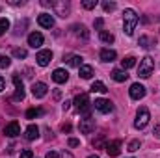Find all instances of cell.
<instances>
[{
    "label": "cell",
    "instance_id": "cell-1",
    "mask_svg": "<svg viewBox=\"0 0 160 158\" xmlns=\"http://www.w3.org/2000/svg\"><path fill=\"white\" fill-rule=\"evenodd\" d=\"M138 15H136V11L134 9H125V13H123V32L127 34V36H132L134 34V28H136V24H138Z\"/></svg>",
    "mask_w": 160,
    "mask_h": 158
},
{
    "label": "cell",
    "instance_id": "cell-2",
    "mask_svg": "<svg viewBox=\"0 0 160 158\" xmlns=\"http://www.w3.org/2000/svg\"><path fill=\"white\" fill-rule=\"evenodd\" d=\"M75 106L80 114H84L86 117H89V112H91V106H89V95L88 93H80L75 97Z\"/></svg>",
    "mask_w": 160,
    "mask_h": 158
},
{
    "label": "cell",
    "instance_id": "cell-3",
    "mask_svg": "<svg viewBox=\"0 0 160 158\" xmlns=\"http://www.w3.org/2000/svg\"><path fill=\"white\" fill-rule=\"evenodd\" d=\"M153 69H155V62H153V58H151V56H145V58H142V60H140L138 75H140L142 78H149V77H151V73H153Z\"/></svg>",
    "mask_w": 160,
    "mask_h": 158
},
{
    "label": "cell",
    "instance_id": "cell-4",
    "mask_svg": "<svg viewBox=\"0 0 160 158\" xmlns=\"http://www.w3.org/2000/svg\"><path fill=\"white\" fill-rule=\"evenodd\" d=\"M149 119H151V114H149V110H147L145 106H142V108L138 110V114H136V121H134V126H136L138 130H142V128H145V126H147Z\"/></svg>",
    "mask_w": 160,
    "mask_h": 158
},
{
    "label": "cell",
    "instance_id": "cell-5",
    "mask_svg": "<svg viewBox=\"0 0 160 158\" xmlns=\"http://www.w3.org/2000/svg\"><path fill=\"white\" fill-rule=\"evenodd\" d=\"M93 106H95V110H99L101 114H110V112L114 110V104H112L110 101H106V99H95Z\"/></svg>",
    "mask_w": 160,
    "mask_h": 158
},
{
    "label": "cell",
    "instance_id": "cell-6",
    "mask_svg": "<svg viewBox=\"0 0 160 158\" xmlns=\"http://www.w3.org/2000/svg\"><path fill=\"white\" fill-rule=\"evenodd\" d=\"M128 93H130V99L140 101V99L145 97V86H142V84H132L130 89H128Z\"/></svg>",
    "mask_w": 160,
    "mask_h": 158
},
{
    "label": "cell",
    "instance_id": "cell-7",
    "mask_svg": "<svg viewBox=\"0 0 160 158\" xmlns=\"http://www.w3.org/2000/svg\"><path fill=\"white\" fill-rule=\"evenodd\" d=\"M78 128H80V132H82V134H91V132L95 130V119H91V117L80 119Z\"/></svg>",
    "mask_w": 160,
    "mask_h": 158
},
{
    "label": "cell",
    "instance_id": "cell-8",
    "mask_svg": "<svg viewBox=\"0 0 160 158\" xmlns=\"http://www.w3.org/2000/svg\"><path fill=\"white\" fill-rule=\"evenodd\" d=\"M4 134H6L8 138H17V136L21 134V125H19L17 121H11L9 125H6V128H4Z\"/></svg>",
    "mask_w": 160,
    "mask_h": 158
},
{
    "label": "cell",
    "instance_id": "cell-9",
    "mask_svg": "<svg viewBox=\"0 0 160 158\" xmlns=\"http://www.w3.org/2000/svg\"><path fill=\"white\" fill-rule=\"evenodd\" d=\"M50 60H52V52L50 50H39L38 56H36V62H38V65H41V67H47L50 63Z\"/></svg>",
    "mask_w": 160,
    "mask_h": 158
},
{
    "label": "cell",
    "instance_id": "cell-10",
    "mask_svg": "<svg viewBox=\"0 0 160 158\" xmlns=\"http://www.w3.org/2000/svg\"><path fill=\"white\" fill-rule=\"evenodd\" d=\"M47 91H48V86H47L45 82H36V84L32 86V93H34L36 99H43V97L47 95Z\"/></svg>",
    "mask_w": 160,
    "mask_h": 158
},
{
    "label": "cell",
    "instance_id": "cell-11",
    "mask_svg": "<svg viewBox=\"0 0 160 158\" xmlns=\"http://www.w3.org/2000/svg\"><path fill=\"white\" fill-rule=\"evenodd\" d=\"M43 34H39V32H32L30 36H28V45L32 47V48H39L41 45H43Z\"/></svg>",
    "mask_w": 160,
    "mask_h": 158
},
{
    "label": "cell",
    "instance_id": "cell-12",
    "mask_svg": "<svg viewBox=\"0 0 160 158\" xmlns=\"http://www.w3.org/2000/svg\"><path fill=\"white\" fill-rule=\"evenodd\" d=\"M38 22L43 28H52L54 26V17L50 13H41L39 17H38Z\"/></svg>",
    "mask_w": 160,
    "mask_h": 158
},
{
    "label": "cell",
    "instance_id": "cell-13",
    "mask_svg": "<svg viewBox=\"0 0 160 158\" xmlns=\"http://www.w3.org/2000/svg\"><path fill=\"white\" fill-rule=\"evenodd\" d=\"M52 80H54L56 84H65V82L69 80V73H67L65 69H56V71L52 73Z\"/></svg>",
    "mask_w": 160,
    "mask_h": 158
},
{
    "label": "cell",
    "instance_id": "cell-14",
    "mask_svg": "<svg viewBox=\"0 0 160 158\" xmlns=\"http://www.w3.org/2000/svg\"><path fill=\"white\" fill-rule=\"evenodd\" d=\"M99 58H101V62H114L116 58H118V54H116V50H112V48H102L101 52H99Z\"/></svg>",
    "mask_w": 160,
    "mask_h": 158
},
{
    "label": "cell",
    "instance_id": "cell-15",
    "mask_svg": "<svg viewBox=\"0 0 160 158\" xmlns=\"http://www.w3.org/2000/svg\"><path fill=\"white\" fill-rule=\"evenodd\" d=\"M52 6H54V9L58 11L60 17H67V13H69V2H52Z\"/></svg>",
    "mask_w": 160,
    "mask_h": 158
},
{
    "label": "cell",
    "instance_id": "cell-16",
    "mask_svg": "<svg viewBox=\"0 0 160 158\" xmlns=\"http://www.w3.org/2000/svg\"><path fill=\"white\" fill-rule=\"evenodd\" d=\"M24 138H26L28 141L38 140V138H39V128H38V125H30V126L24 130Z\"/></svg>",
    "mask_w": 160,
    "mask_h": 158
},
{
    "label": "cell",
    "instance_id": "cell-17",
    "mask_svg": "<svg viewBox=\"0 0 160 158\" xmlns=\"http://www.w3.org/2000/svg\"><path fill=\"white\" fill-rule=\"evenodd\" d=\"M106 153H108L110 156H118L121 153V140H116V141L108 143V145H106Z\"/></svg>",
    "mask_w": 160,
    "mask_h": 158
},
{
    "label": "cell",
    "instance_id": "cell-18",
    "mask_svg": "<svg viewBox=\"0 0 160 158\" xmlns=\"http://www.w3.org/2000/svg\"><path fill=\"white\" fill-rule=\"evenodd\" d=\"M112 78L116 80V82H125V80L128 78V75H127V71H123V69H114V71H112Z\"/></svg>",
    "mask_w": 160,
    "mask_h": 158
},
{
    "label": "cell",
    "instance_id": "cell-19",
    "mask_svg": "<svg viewBox=\"0 0 160 158\" xmlns=\"http://www.w3.org/2000/svg\"><path fill=\"white\" fill-rule=\"evenodd\" d=\"M121 65H123V71H127V69H130V67L136 65V58L134 56H127V58L121 60Z\"/></svg>",
    "mask_w": 160,
    "mask_h": 158
},
{
    "label": "cell",
    "instance_id": "cell-20",
    "mask_svg": "<svg viewBox=\"0 0 160 158\" xmlns=\"http://www.w3.org/2000/svg\"><path fill=\"white\" fill-rule=\"evenodd\" d=\"M73 30H75V34H77L78 37H82V39H88V36H89L84 24H75V26H73Z\"/></svg>",
    "mask_w": 160,
    "mask_h": 158
},
{
    "label": "cell",
    "instance_id": "cell-21",
    "mask_svg": "<svg viewBox=\"0 0 160 158\" xmlns=\"http://www.w3.org/2000/svg\"><path fill=\"white\" fill-rule=\"evenodd\" d=\"M67 63H69V65H71V67H82V56H77V54H75V56H69V58H67Z\"/></svg>",
    "mask_w": 160,
    "mask_h": 158
},
{
    "label": "cell",
    "instance_id": "cell-22",
    "mask_svg": "<svg viewBox=\"0 0 160 158\" xmlns=\"http://www.w3.org/2000/svg\"><path fill=\"white\" fill-rule=\"evenodd\" d=\"M78 71H80V77H82L84 80L91 78V75H93V69H91L89 65H82V67H80Z\"/></svg>",
    "mask_w": 160,
    "mask_h": 158
},
{
    "label": "cell",
    "instance_id": "cell-23",
    "mask_svg": "<svg viewBox=\"0 0 160 158\" xmlns=\"http://www.w3.org/2000/svg\"><path fill=\"white\" fill-rule=\"evenodd\" d=\"M91 91H99V93H106V91H108V87L104 86V82H99V80H97V82H93V84H91Z\"/></svg>",
    "mask_w": 160,
    "mask_h": 158
},
{
    "label": "cell",
    "instance_id": "cell-24",
    "mask_svg": "<svg viewBox=\"0 0 160 158\" xmlns=\"http://www.w3.org/2000/svg\"><path fill=\"white\" fill-rule=\"evenodd\" d=\"M99 37H101L102 43H108V45H110V43H114V36H112V34H108V32H104V30H101V32H99Z\"/></svg>",
    "mask_w": 160,
    "mask_h": 158
},
{
    "label": "cell",
    "instance_id": "cell-25",
    "mask_svg": "<svg viewBox=\"0 0 160 158\" xmlns=\"http://www.w3.org/2000/svg\"><path fill=\"white\" fill-rule=\"evenodd\" d=\"M41 114H43L41 108H30V110L26 112V119H36V117H39Z\"/></svg>",
    "mask_w": 160,
    "mask_h": 158
},
{
    "label": "cell",
    "instance_id": "cell-26",
    "mask_svg": "<svg viewBox=\"0 0 160 158\" xmlns=\"http://www.w3.org/2000/svg\"><path fill=\"white\" fill-rule=\"evenodd\" d=\"M8 28H9V21L8 19H0V36H4Z\"/></svg>",
    "mask_w": 160,
    "mask_h": 158
},
{
    "label": "cell",
    "instance_id": "cell-27",
    "mask_svg": "<svg viewBox=\"0 0 160 158\" xmlns=\"http://www.w3.org/2000/svg\"><path fill=\"white\" fill-rule=\"evenodd\" d=\"M138 149H140V140H132V141L128 143V149H127V151L134 153V151H138Z\"/></svg>",
    "mask_w": 160,
    "mask_h": 158
},
{
    "label": "cell",
    "instance_id": "cell-28",
    "mask_svg": "<svg viewBox=\"0 0 160 158\" xmlns=\"http://www.w3.org/2000/svg\"><path fill=\"white\" fill-rule=\"evenodd\" d=\"M13 84H15V89H24V86H22V80L19 75H13Z\"/></svg>",
    "mask_w": 160,
    "mask_h": 158
},
{
    "label": "cell",
    "instance_id": "cell-29",
    "mask_svg": "<svg viewBox=\"0 0 160 158\" xmlns=\"http://www.w3.org/2000/svg\"><path fill=\"white\" fill-rule=\"evenodd\" d=\"M82 6H84L86 9H93V7L97 6V0H82Z\"/></svg>",
    "mask_w": 160,
    "mask_h": 158
},
{
    "label": "cell",
    "instance_id": "cell-30",
    "mask_svg": "<svg viewBox=\"0 0 160 158\" xmlns=\"http://www.w3.org/2000/svg\"><path fill=\"white\" fill-rule=\"evenodd\" d=\"M9 63H11V60H9L8 56H0V69H6V67H9Z\"/></svg>",
    "mask_w": 160,
    "mask_h": 158
},
{
    "label": "cell",
    "instance_id": "cell-31",
    "mask_svg": "<svg viewBox=\"0 0 160 158\" xmlns=\"http://www.w3.org/2000/svg\"><path fill=\"white\" fill-rule=\"evenodd\" d=\"M102 9L104 11H114L116 9V2H102Z\"/></svg>",
    "mask_w": 160,
    "mask_h": 158
},
{
    "label": "cell",
    "instance_id": "cell-32",
    "mask_svg": "<svg viewBox=\"0 0 160 158\" xmlns=\"http://www.w3.org/2000/svg\"><path fill=\"white\" fill-rule=\"evenodd\" d=\"M13 56L15 58H26V50L24 48H15L13 50Z\"/></svg>",
    "mask_w": 160,
    "mask_h": 158
},
{
    "label": "cell",
    "instance_id": "cell-33",
    "mask_svg": "<svg viewBox=\"0 0 160 158\" xmlns=\"http://www.w3.org/2000/svg\"><path fill=\"white\" fill-rule=\"evenodd\" d=\"M149 43H151V39H149V37H145V36H142V37H140V45H142L143 48H149V47H151Z\"/></svg>",
    "mask_w": 160,
    "mask_h": 158
},
{
    "label": "cell",
    "instance_id": "cell-34",
    "mask_svg": "<svg viewBox=\"0 0 160 158\" xmlns=\"http://www.w3.org/2000/svg\"><path fill=\"white\" fill-rule=\"evenodd\" d=\"M93 145H95V149H102V145H104V138L101 136L99 140H95V141H93Z\"/></svg>",
    "mask_w": 160,
    "mask_h": 158
},
{
    "label": "cell",
    "instance_id": "cell-35",
    "mask_svg": "<svg viewBox=\"0 0 160 158\" xmlns=\"http://www.w3.org/2000/svg\"><path fill=\"white\" fill-rule=\"evenodd\" d=\"M21 158H34V153L30 149H24V151H21Z\"/></svg>",
    "mask_w": 160,
    "mask_h": 158
},
{
    "label": "cell",
    "instance_id": "cell-36",
    "mask_svg": "<svg viewBox=\"0 0 160 158\" xmlns=\"http://www.w3.org/2000/svg\"><path fill=\"white\" fill-rule=\"evenodd\" d=\"M67 143H69V147H78V145H80V141L77 140V138H71Z\"/></svg>",
    "mask_w": 160,
    "mask_h": 158
},
{
    "label": "cell",
    "instance_id": "cell-37",
    "mask_svg": "<svg viewBox=\"0 0 160 158\" xmlns=\"http://www.w3.org/2000/svg\"><path fill=\"white\" fill-rule=\"evenodd\" d=\"M45 158H60V155H58L56 151H48V153H47V156H45Z\"/></svg>",
    "mask_w": 160,
    "mask_h": 158
},
{
    "label": "cell",
    "instance_id": "cell-38",
    "mask_svg": "<svg viewBox=\"0 0 160 158\" xmlns=\"http://www.w3.org/2000/svg\"><path fill=\"white\" fill-rule=\"evenodd\" d=\"M93 24H95V28H97V30H101V28H102V19H95V22H93Z\"/></svg>",
    "mask_w": 160,
    "mask_h": 158
},
{
    "label": "cell",
    "instance_id": "cell-39",
    "mask_svg": "<svg viewBox=\"0 0 160 158\" xmlns=\"http://www.w3.org/2000/svg\"><path fill=\"white\" fill-rule=\"evenodd\" d=\"M155 136H157V138H160V123L155 126Z\"/></svg>",
    "mask_w": 160,
    "mask_h": 158
},
{
    "label": "cell",
    "instance_id": "cell-40",
    "mask_svg": "<svg viewBox=\"0 0 160 158\" xmlns=\"http://www.w3.org/2000/svg\"><path fill=\"white\" fill-rule=\"evenodd\" d=\"M6 89V82H4V78L0 77V91H4Z\"/></svg>",
    "mask_w": 160,
    "mask_h": 158
},
{
    "label": "cell",
    "instance_id": "cell-41",
    "mask_svg": "<svg viewBox=\"0 0 160 158\" xmlns=\"http://www.w3.org/2000/svg\"><path fill=\"white\" fill-rule=\"evenodd\" d=\"M62 130H63V132H69V130H71V125H62Z\"/></svg>",
    "mask_w": 160,
    "mask_h": 158
},
{
    "label": "cell",
    "instance_id": "cell-42",
    "mask_svg": "<svg viewBox=\"0 0 160 158\" xmlns=\"http://www.w3.org/2000/svg\"><path fill=\"white\" fill-rule=\"evenodd\" d=\"M9 4H13V6H19V4H22V0H9Z\"/></svg>",
    "mask_w": 160,
    "mask_h": 158
},
{
    "label": "cell",
    "instance_id": "cell-43",
    "mask_svg": "<svg viewBox=\"0 0 160 158\" xmlns=\"http://www.w3.org/2000/svg\"><path fill=\"white\" fill-rule=\"evenodd\" d=\"M69 108H71V102H69V101H65V102H63V110H69Z\"/></svg>",
    "mask_w": 160,
    "mask_h": 158
},
{
    "label": "cell",
    "instance_id": "cell-44",
    "mask_svg": "<svg viewBox=\"0 0 160 158\" xmlns=\"http://www.w3.org/2000/svg\"><path fill=\"white\" fill-rule=\"evenodd\" d=\"M62 158H75V156H73L71 153H63V155H62Z\"/></svg>",
    "mask_w": 160,
    "mask_h": 158
},
{
    "label": "cell",
    "instance_id": "cell-45",
    "mask_svg": "<svg viewBox=\"0 0 160 158\" xmlns=\"http://www.w3.org/2000/svg\"><path fill=\"white\" fill-rule=\"evenodd\" d=\"M54 97H56V99H60V97H62V93H60V89H56V91H54Z\"/></svg>",
    "mask_w": 160,
    "mask_h": 158
},
{
    "label": "cell",
    "instance_id": "cell-46",
    "mask_svg": "<svg viewBox=\"0 0 160 158\" xmlns=\"http://www.w3.org/2000/svg\"><path fill=\"white\" fill-rule=\"evenodd\" d=\"M88 158H99V156L97 155H91V156H88Z\"/></svg>",
    "mask_w": 160,
    "mask_h": 158
}]
</instances>
